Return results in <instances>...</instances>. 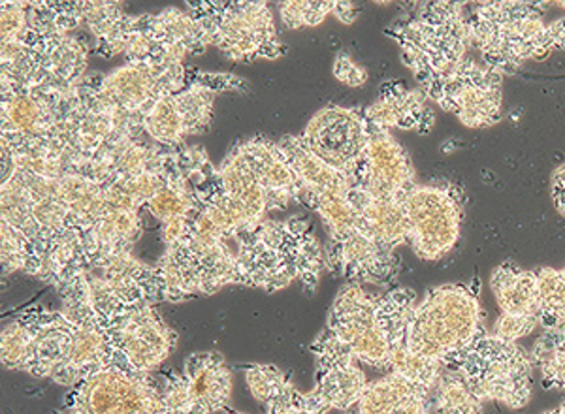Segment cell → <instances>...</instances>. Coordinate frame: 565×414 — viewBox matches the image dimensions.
<instances>
[{
  "mask_svg": "<svg viewBox=\"0 0 565 414\" xmlns=\"http://www.w3.org/2000/svg\"><path fill=\"white\" fill-rule=\"evenodd\" d=\"M546 2H477L469 8L471 47L501 76H513L527 61L565 50V18L546 23Z\"/></svg>",
  "mask_w": 565,
  "mask_h": 414,
  "instance_id": "6da1fadb",
  "label": "cell"
},
{
  "mask_svg": "<svg viewBox=\"0 0 565 414\" xmlns=\"http://www.w3.org/2000/svg\"><path fill=\"white\" fill-rule=\"evenodd\" d=\"M426 98L455 115L463 127H494L503 117V76L468 57L452 76L428 91Z\"/></svg>",
  "mask_w": 565,
  "mask_h": 414,
  "instance_id": "30bf717a",
  "label": "cell"
},
{
  "mask_svg": "<svg viewBox=\"0 0 565 414\" xmlns=\"http://www.w3.org/2000/svg\"><path fill=\"white\" fill-rule=\"evenodd\" d=\"M117 362H127V360L111 343L104 320L74 325L65 362L61 363V368L53 373L52 381L58 386L74 389L84 381L85 376Z\"/></svg>",
  "mask_w": 565,
  "mask_h": 414,
  "instance_id": "9a60e30c",
  "label": "cell"
},
{
  "mask_svg": "<svg viewBox=\"0 0 565 414\" xmlns=\"http://www.w3.org/2000/svg\"><path fill=\"white\" fill-rule=\"evenodd\" d=\"M543 414H565V402L559 403L558 407L551 408V411H545Z\"/></svg>",
  "mask_w": 565,
  "mask_h": 414,
  "instance_id": "c3c4849f",
  "label": "cell"
},
{
  "mask_svg": "<svg viewBox=\"0 0 565 414\" xmlns=\"http://www.w3.org/2000/svg\"><path fill=\"white\" fill-rule=\"evenodd\" d=\"M434 414H484V402L471 390L460 371L447 368L431 394Z\"/></svg>",
  "mask_w": 565,
  "mask_h": 414,
  "instance_id": "d6a6232c",
  "label": "cell"
},
{
  "mask_svg": "<svg viewBox=\"0 0 565 414\" xmlns=\"http://www.w3.org/2000/svg\"><path fill=\"white\" fill-rule=\"evenodd\" d=\"M57 112L50 87L2 96V138H55Z\"/></svg>",
  "mask_w": 565,
  "mask_h": 414,
  "instance_id": "2e32d148",
  "label": "cell"
},
{
  "mask_svg": "<svg viewBox=\"0 0 565 414\" xmlns=\"http://www.w3.org/2000/svg\"><path fill=\"white\" fill-rule=\"evenodd\" d=\"M551 198L554 208L565 217V164L558 166L551 178Z\"/></svg>",
  "mask_w": 565,
  "mask_h": 414,
  "instance_id": "bcb514c9",
  "label": "cell"
},
{
  "mask_svg": "<svg viewBox=\"0 0 565 414\" xmlns=\"http://www.w3.org/2000/svg\"><path fill=\"white\" fill-rule=\"evenodd\" d=\"M367 136L366 117L360 109L327 106L309 119L300 140L328 166L353 179L356 185Z\"/></svg>",
  "mask_w": 565,
  "mask_h": 414,
  "instance_id": "8fae6325",
  "label": "cell"
},
{
  "mask_svg": "<svg viewBox=\"0 0 565 414\" xmlns=\"http://www.w3.org/2000/svg\"><path fill=\"white\" fill-rule=\"evenodd\" d=\"M84 277L98 317L106 322L129 307L153 306L162 300L157 266L138 261L132 251L87 256Z\"/></svg>",
  "mask_w": 565,
  "mask_h": 414,
  "instance_id": "9c48e42d",
  "label": "cell"
},
{
  "mask_svg": "<svg viewBox=\"0 0 565 414\" xmlns=\"http://www.w3.org/2000/svg\"><path fill=\"white\" fill-rule=\"evenodd\" d=\"M186 12L199 21L207 44L218 47L234 63L276 61L287 53V45L277 39L268 2H186Z\"/></svg>",
  "mask_w": 565,
  "mask_h": 414,
  "instance_id": "5b68a950",
  "label": "cell"
},
{
  "mask_svg": "<svg viewBox=\"0 0 565 414\" xmlns=\"http://www.w3.org/2000/svg\"><path fill=\"white\" fill-rule=\"evenodd\" d=\"M143 26L168 55L180 61L202 55L210 45L199 21L183 8H167L159 13H146Z\"/></svg>",
  "mask_w": 565,
  "mask_h": 414,
  "instance_id": "7402d4cb",
  "label": "cell"
},
{
  "mask_svg": "<svg viewBox=\"0 0 565 414\" xmlns=\"http://www.w3.org/2000/svg\"><path fill=\"white\" fill-rule=\"evenodd\" d=\"M490 288L500 307V315L540 319L537 272L521 268L514 262H501L490 274Z\"/></svg>",
  "mask_w": 565,
  "mask_h": 414,
  "instance_id": "603a6c76",
  "label": "cell"
},
{
  "mask_svg": "<svg viewBox=\"0 0 565 414\" xmlns=\"http://www.w3.org/2000/svg\"><path fill=\"white\" fill-rule=\"evenodd\" d=\"M104 325L117 352L141 373L159 370L175 349V331L148 304L122 309Z\"/></svg>",
  "mask_w": 565,
  "mask_h": 414,
  "instance_id": "4fadbf2b",
  "label": "cell"
},
{
  "mask_svg": "<svg viewBox=\"0 0 565 414\" xmlns=\"http://www.w3.org/2000/svg\"><path fill=\"white\" fill-rule=\"evenodd\" d=\"M487 331L479 283H447L413 307L405 344L417 357L450 368Z\"/></svg>",
  "mask_w": 565,
  "mask_h": 414,
  "instance_id": "3957f363",
  "label": "cell"
},
{
  "mask_svg": "<svg viewBox=\"0 0 565 414\" xmlns=\"http://www.w3.org/2000/svg\"><path fill=\"white\" fill-rule=\"evenodd\" d=\"M367 146L356 187L375 198L404 200L417 185L412 159L391 130L367 123Z\"/></svg>",
  "mask_w": 565,
  "mask_h": 414,
  "instance_id": "5bb4252c",
  "label": "cell"
},
{
  "mask_svg": "<svg viewBox=\"0 0 565 414\" xmlns=\"http://www.w3.org/2000/svg\"><path fill=\"white\" fill-rule=\"evenodd\" d=\"M559 7H564L565 8V2H558Z\"/></svg>",
  "mask_w": 565,
  "mask_h": 414,
  "instance_id": "f907efd6",
  "label": "cell"
},
{
  "mask_svg": "<svg viewBox=\"0 0 565 414\" xmlns=\"http://www.w3.org/2000/svg\"><path fill=\"white\" fill-rule=\"evenodd\" d=\"M0 82L2 96L20 91L40 89L42 68L39 55L25 42L0 44Z\"/></svg>",
  "mask_w": 565,
  "mask_h": 414,
  "instance_id": "4dcf8cb0",
  "label": "cell"
},
{
  "mask_svg": "<svg viewBox=\"0 0 565 414\" xmlns=\"http://www.w3.org/2000/svg\"><path fill=\"white\" fill-rule=\"evenodd\" d=\"M359 13L360 10L354 7L353 2L341 0V2H335L332 15H335V20H340L343 25H351L359 18Z\"/></svg>",
  "mask_w": 565,
  "mask_h": 414,
  "instance_id": "7dc6e473",
  "label": "cell"
},
{
  "mask_svg": "<svg viewBox=\"0 0 565 414\" xmlns=\"http://www.w3.org/2000/svg\"><path fill=\"white\" fill-rule=\"evenodd\" d=\"M334 0L309 2V0H289L279 4V18L282 25L296 31L303 26H319L328 15L334 12Z\"/></svg>",
  "mask_w": 565,
  "mask_h": 414,
  "instance_id": "ab89813d",
  "label": "cell"
},
{
  "mask_svg": "<svg viewBox=\"0 0 565 414\" xmlns=\"http://www.w3.org/2000/svg\"><path fill=\"white\" fill-rule=\"evenodd\" d=\"M362 114L375 127L417 130L420 135H428L436 123V115L428 108V98L423 91L407 89L396 82L383 85L380 98L362 109Z\"/></svg>",
  "mask_w": 565,
  "mask_h": 414,
  "instance_id": "e0dca14e",
  "label": "cell"
},
{
  "mask_svg": "<svg viewBox=\"0 0 565 414\" xmlns=\"http://www.w3.org/2000/svg\"><path fill=\"white\" fill-rule=\"evenodd\" d=\"M186 381L202 407L215 414L226 407L232 395V373L218 352H194L183 362Z\"/></svg>",
  "mask_w": 565,
  "mask_h": 414,
  "instance_id": "484cf974",
  "label": "cell"
},
{
  "mask_svg": "<svg viewBox=\"0 0 565 414\" xmlns=\"http://www.w3.org/2000/svg\"><path fill=\"white\" fill-rule=\"evenodd\" d=\"M0 213H2V221L20 230L21 234L36 247L39 255H42L47 242L34 223L31 197L25 185L15 176L8 181H2L0 185Z\"/></svg>",
  "mask_w": 565,
  "mask_h": 414,
  "instance_id": "1f68e13d",
  "label": "cell"
},
{
  "mask_svg": "<svg viewBox=\"0 0 565 414\" xmlns=\"http://www.w3.org/2000/svg\"><path fill=\"white\" fill-rule=\"evenodd\" d=\"M226 414H244V413H236V411H228Z\"/></svg>",
  "mask_w": 565,
  "mask_h": 414,
  "instance_id": "681fc988",
  "label": "cell"
},
{
  "mask_svg": "<svg viewBox=\"0 0 565 414\" xmlns=\"http://www.w3.org/2000/svg\"><path fill=\"white\" fill-rule=\"evenodd\" d=\"M332 74L338 82L348 85V87H364L367 83L366 68L362 64L354 63L348 53L341 52L335 55L334 64H332Z\"/></svg>",
  "mask_w": 565,
  "mask_h": 414,
  "instance_id": "ee69618b",
  "label": "cell"
},
{
  "mask_svg": "<svg viewBox=\"0 0 565 414\" xmlns=\"http://www.w3.org/2000/svg\"><path fill=\"white\" fill-rule=\"evenodd\" d=\"M82 25L97 40V53L104 59L122 55L130 32L135 31L138 15L122 10L121 2H79Z\"/></svg>",
  "mask_w": 565,
  "mask_h": 414,
  "instance_id": "4316f807",
  "label": "cell"
},
{
  "mask_svg": "<svg viewBox=\"0 0 565 414\" xmlns=\"http://www.w3.org/2000/svg\"><path fill=\"white\" fill-rule=\"evenodd\" d=\"M189 82L200 83L213 93H225V91H247L249 83L244 77L234 76V74H215V72H194L189 74Z\"/></svg>",
  "mask_w": 565,
  "mask_h": 414,
  "instance_id": "f6af8a7d",
  "label": "cell"
},
{
  "mask_svg": "<svg viewBox=\"0 0 565 414\" xmlns=\"http://www.w3.org/2000/svg\"><path fill=\"white\" fill-rule=\"evenodd\" d=\"M25 311L34 331L33 354L25 373L36 379H52L61 363L65 362L74 325L61 311L44 307H29Z\"/></svg>",
  "mask_w": 565,
  "mask_h": 414,
  "instance_id": "ffe728a7",
  "label": "cell"
},
{
  "mask_svg": "<svg viewBox=\"0 0 565 414\" xmlns=\"http://www.w3.org/2000/svg\"><path fill=\"white\" fill-rule=\"evenodd\" d=\"M218 185L226 197L238 202L244 208L250 223H263L266 215L270 213L268 194L264 187L258 183L257 176L250 168L249 160L245 157L242 146L232 147L231 153L217 168Z\"/></svg>",
  "mask_w": 565,
  "mask_h": 414,
  "instance_id": "cb8c5ba5",
  "label": "cell"
},
{
  "mask_svg": "<svg viewBox=\"0 0 565 414\" xmlns=\"http://www.w3.org/2000/svg\"><path fill=\"white\" fill-rule=\"evenodd\" d=\"M540 279V326L565 331V268L537 269Z\"/></svg>",
  "mask_w": 565,
  "mask_h": 414,
  "instance_id": "8d00e7d4",
  "label": "cell"
},
{
  "mask_svg": "<svg viewBox=\"0 0 565 414\" xmlns=\"http://www.w3.org/2000/svg\"><path fill=\"white\" fill-rule=\"evenodd\" d=\"M161 379L127 362L111 363L85 376L66 395L57 414H164Z\"/></svg>",
  "mask_w": 565,
  "mask_h": 414,
  "instance_id": "52a82bcc",
  "label": "cell"
},
{
  "mask_svg": "<svg viewBox=\"0 0 565 414\" xmlns=\"http://www.w3.org/2000/svg\"><path fill=\"white\" fill-rule=\"evenodd\" d=\"M61 198L71 213V224L82 232H89L106 213L104 187L82 173H66L58 179Z\"/></svg>",
  "mask_w": 565,
  "mask_h": 414,
  "instance_id": "f546056e",
  "label": "cell"
},
{
  "mask_svg": "<svg viewBox=\"0 0 565 414\" xmlns=\"http://www.w3.org/2000/svg\"><path fill=\"white\" fill-rule=\"evenodd\" d=\"M431 392L398 373H386L367 384L354 414H431Z\"/></svg>",
  "mask_w": 565,
  "mask_h": 414,
  "instance_id": "d6986e66",
  "label": "cell"
},
{
  "mask_svg": "<svg viewBox=\"0 0 565 414\" xmlns=\"http://www.w3.org/2000/svg\"><path fill=\"white\" fill-rule=\"evenodd\" d=\"M450 368L460 371L482 402H494L511 411L526 407L532 400L533 362L530 352L490 331L477 339Z\"/></svg>",
  "mask_w": 565,
  "mask_h": 414,
  "instance_id": "8992f818",
  "label": "cell"
},
{
  "mask_svg": "<svg viewBox=\"0 0 565 414\" xmlns=\"http://www.w3.org/2000/svg\"><path fill=\"white\" fill-rule=\"evenodd\" d=\"M546 390H565V331L545 330L530 351Z\"/></svg>",
  "mask_w": 565,
  "mask_h": 414,
  "instance_id": "e575fe53",
  "label": "cell"
},
{
  "mask_svg": "<svg viewBox=\"0 0 565 414\" xmlns=\"http://www.w3.org/2000/svg\"><path fill=\"white\" fill-rule=\"evenodd\" d=\"M407 245L426 262L441 261L462 236L463 197L455 185H415L404 198Z\"/></svg>",
  "mask_w": 565,
  "mask_h": 414,
  "instance_id": "ba28073f",
  "label": "cell"
},
{
  "mask_svg": "<svg viewBox=\"0 0 565 414\" xmlns=\"http://www.w3.org/2000/svg\"><path fill=\"white\" fill-rule=\"evenodd\" d=\"M25 44L31 45L39 55L42 68L40 89L84 82L89 47L82 40L72 34H57L50 39L29 40Z\"/></svg>",
  "mask_w": 565,
  "mask_h": 414,
  "instance_id": "44dd1931",
  "label": "cell"
},
{
  "mask_svg": "<svg viewBox=\"0 0 565 414\" xmlns=\"http://www.w3.org/2000/svg\"><path fill=\"white\" fill-rule=\"evenodd\" d=\"M540 328V319L532 317H509V315H500L492 328V336L503 339V341H513L519 343V339L532 336L533 331Z\"/></svg>",
  "mask_w": 565,
  "mask_h": 414,
  "instance_id": "7bdbcfd3",
  "label": "cell"
},
{
  "mask_svg": "<svg viewBox=\"0 0 565 414\" xmlns=\"http://www.w3.org/2000/svg\"><path fill=\"white\" fill-rule=\"evenodd\" d=\"M0 256H2V275L25 272V274H39L40 255L33 243L29 242L20 230L12 224L0 221Z\"/></svg>",
  "mask_w": 565,
  "mask_h": 414,
  "instance_id": "74e56055",
  "label": "cell"
},
{
  "mask_svg": "<svg viewBox=\"0 0 565 414\" xmlns=\"http://www.w3.org/2000/svg\"><path fill=\"white\" fill-rule=\"evenodd\" d=\"M417 301L412 288L373 296L360 283H348L335 294L324 330L360 363L388 371L392 354L405 344L407 322Z\"/></svg>",
  "mask_w": 565,
  "mask_h": 414,
  "instance_id": "7a4b0ae2",
  "label": "cell"
},
{
  "mask_svg": "<svg viewBox=\"0 0 565 414\" xmlns=\"http://www.w3.org/2000/svg\"><path fill=\"white\" fill-rule=\"evenodd\" d=\"M316 354V389L306 394L309 411L316 413H349L356 407L366 390L367 376L360 370L359 360L327 330H322L311 344Z\"/></svg>",
  "mask_w": 565,
  "mask_h": 414,
  "instance_id": "7c38bea8",
  "label": "cell"
},
{
  "mask_svg": "<svg viewBox=\"0 0 565 414\" xmlns=\"http://www.w3.org/2000/svg\"><path fill=\"white\" fill-rule=\"evenodd\" d=\"M143 232L140 211L114 210L106 211L89 232H85L87 256L111 255L132 251Z\"/></svg>",
  "mask_w": 565,
  "mask_h": 414,
  "instance_id": "f1b7e54d",
  "label": "cell"
},
{
  "mask_svg": "<svg viewBox=\"0 0 565 414\" xmlns=\"http://www.w3.org/2000/svg\"><path fill=\"white\" fill-rule=\"evenodd\" d=\"M146 135L162 147H178L185 144L186 127L175 95H164L143 115Z\"/></svg>",
  "mask_w": 565,
  "mask_h": 414,
  "instance_id": "836d02e7",
  "label": "cell"
},
{
  "mask_svg": "<svg viewBox=\"0 0 565 414\" xmlns=\"http://www.w3.org/2000/svg\"><path fill=\"white\" fill-rule=\"evenodd\" d=\"M349 200L359 211L360 217L375 237L381 247L396 253L398 247L407 243V217H405L404 200L375 198L353 187L349 191Z\"/></svg>",
  "mask_w": 565,
  "mask_h": 414,
  "instance_id": "d4e9b609",
  "label": "cell"
},
{
  "mask_svg": "<svg viewBox=\"0 0 565 414\" xmlns=\"http://www.w3.org/2000/svg\"><path fill=\"white\" fill-rule=\"evenodd\" d=\"M33 322L26 311L8 320L0 331V362L10 371H25L33 354Z\"/></svg>",
  "mask_w": 565,
  "mask_h": 414,
  "instance_id": "d590c367",
  "label": "cell"
},
{
  "mask_svg": "<svg viewBox=\"0 0 565 414\" xmlns=\"http://www.w3.org/2000/svg\"><path fill=\"white\" fill-rule=\"evenodd\" d=\"M277 146L300 179V192L349 191L356 187L353 179L338 172L324 160L319 159L311 149H308L306 144L300 140V136H282L281 140L277 141Z\"/></svg>",
  "mask_w": 565,
  "mask_h": 414,
  "instance_id": "83f0119b",
  "label": "cell"
},
{
  "mask_svg": "<svg viewBox=\"0 0 565 414\" xmlns=\"http://www.w3.org/2000/svg\"><path fill=\"white\" fill-rule=\"evenodd\" d=\"M289 376L285 375L276 365H264V363H253L245 368V384L249 394L257 400L258 403L270 402L276 395L277 390L287 383Z\"/></svg>",
  "mask_w": 565,
  "mask_h": 414,
  "instance_id": "60d3db41",
  "label": "cell"
},
{
  "mask_svg": "<svg viewBox=\"0 0 565 414\" xmlns=\"http://www.w3.org/2000/svg\"><path fill=\"white\" fill-rule=\"evenodd\" d=\"M239 146L244 149L245 157L249 160L258 183L268 194L270 213L285 210V208H289L290 202L298 200L300 179L277 146V141L253 138V140L242 141Z\"/></svg>",
  "mask_w": 565,
  "mask_h": 414,
  "instance_id": "ac0fdd59",
  "label": "cell"
},
{
  "mask_svg": "<svg viewBox=\"0 0 565 414\" xmlns=\"http://www.w3.org/2000/svg\"><path fill=\"white\" fill-rule=\"evenodd\" d=\"M29 32L26 2L8 0L0 4V44L23 42Z\"/></svg>",
  "mask_w": 565,
  "mask_h": 414,
  "instance_id": "b9f144b4",
  "label": "cell"
},
{
  "mask_svg": "<svg viewBox=\"0 0 565 414\" xmlns=\"http://www.w3.org/2000/svg\"><path fill=\"white\" fill-rule=\"evenodd\" d=\"M412 18L386 29L424 95L445 82L469 57L468 12L463 2H423Z\"/></svg>",
  "mask_w": 565,
  "mask_h": 414,
  "instance_id": "277c9868",
  "label": "cell"
},
{
  "mask_svg": "<svg viewBox=\"0 0 565 414\" xmlns=\"http://www.w3.org/2000/svg\"><path fill=\"white\" fill-rule=\"evenodd\" d=\"M215 96L217 93L194 82L186 83L185 89L175 93V103L180 106L181 115H183L186 135L200 136L210 130Z\"/></svg>",
  "mask_w": 565,
  "mask_h": 414,
  "instance_id": "f35d334b",
  "label": "cell"
}]
</instances>
